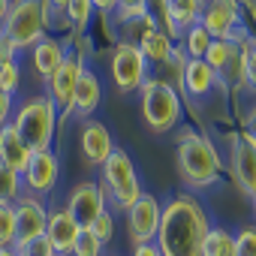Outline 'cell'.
<instances>
[{
  "label": "cell",
  "instance_id": "obj_24",
  "mask_svg": "<svg viewBox=\"0 0 256 256\" xmlns=\"http://www.w3.org/2000/svg\"><path fill=\"white\" fill-rule=\"evenodd\" d=\"M202 256H235V235L229 229H208L202 241Z\"/></svg>",
  "mask_w": 256,
  "mask_h": 256
},
{
  "label": "cell",
  "instance_id": "obj_37",
  "mask_svg": "<svg viewBox=\"0 0 256 256\" xmlns=\"http://www.w3.org/2000/svg\"><path fill=\"white\" fill-rule=\"evenodd\" d=\"M10 112H12V96L6 94V90H0V126L6 124V118H10Z\"/></svg>",
  "mask_w": 256,
  "mask_h": 256
},
{
  "label": "cell",
  "instance_id": "obj_6",
  "mask_svg": "<svg viewBox=\"0 0 256 256\" xmlns=\"http://www.w3.org/2000/svg\"><path fill=\"white\" fill-rule=\"evenodd\" d=\"M102 184L108 187L112 202L118 208H124V211H130L139 202V196H142V187H139V178H136V166H133L130 154L120 151V148H114L106 157V163H102Z\"/></svg>",
  "mask_w": 256,
  "mask_h": 256
},
{
  "label": "cell",
  "instance_id": "obj_5",
  "mask_svg": "<svg viewBox=\"0 0 256 256\" xmlns=\"http://www.w3.org/2000/svg\"><path fill=\"white\" fill-rule=\"evenodd\" d=\"M142 118L148 124V130L163 136L181 120V100L169 82L148 78L142 84Z\"/></svg>",
  "mask_w": 256,
  "mask_h": 256
},
{
  "label": "cell",
  "instance_id": "obj_32",
  "mask_svg": "<svg viewBox=\"0 0 256 256\" xmlns=\"http://www.w3.org/2000/svg\"><path fill=\"white\" fill-rule=\"evenodd\" d=\"M100 253H102V244L94 238L90 229H82L78 232V241H76V247H72L70 256H100Z\"/></svg>",
  "mask_w": 256,
  "mask_h": 256
},
{
  "label": "cell",
  "instance_id": "obj_17",
  "mask_svg": "<svg viewBox=\"0 0 256 256\" xmlns=\"http://www.w3.org/2000/svg\"><path fill=\"white\" fill-rule=\"evenodd\" d=\"M102 100V84H100V76L94 70H82L78 76V84H76V96H72V114L82 118V120H90V114L96 112Z\"/></svg>",
  "mask_w": 256,
  "mask_h": 256
},
{
  "label": "cell",
  "instance_id": "obj_30",
  "mask_svg": "<svg viewBox=\"0 0 256 256\" xmlns=\"http://www.w3.org/2000/svg\"><path fill=\"white\" fill-rule=\"evenodd\" d=\"M229 48H232V42L229 40H211V46H208V52H205V64L217 72L223 64H226V58H229Z\"/></svg>",
  "mask_w": 256,
  "mask_h": 256
},
{
  "label": "cell",
  "instance_id": "obj_41",
  "mask_svg": "<svg viewBox=\"0 0 256 256\" xmlns=\"http://www.w3.org/2000/svg\"><path fill=\"white\" fill-rule=\"evenodd\" d=\"M10 6H12V0H0V24L6 22V16H10Z\"/></svg>",
  "mask_w": 256,
  "mask_h": 256
},
{
  "label": "cell",
  "instance_id": "obj_12",
  "mask_svg": "<svg viewBox=\"0 0 256 256\" xmlns=\"http://www.w3.org/2000/svg\"><path fill=\"white\" fill-rule=\"evenodd\" d=\"M16 208V244H28L40 235H46V223H48V211L42 202L30 199V196H18L12 202ZM12 244V247H16Z\"/></svg>",
  "mask_w": 256,
  "mask_h": 256
},
{
  "label": "cell",
  "instance_id": "obj_31",
  "mask_svg": "<svg viewBox=\"0 0 256 256\" xmlns=\"http://www.w3.org/2000/svg\"><path fill=\"white\" fill-rule=\"evenodd\" d=\"M244 88L256 94V40H244Z\"/></svg>",
  "mask_w": 256,
  "mask_h": 256
},
{
  "label": "cell",
  "instance_id": "obj_35",
  "mask_svg": "<svg viewBox=\"0 0 256 256\" xmlns=\"http://www.w3.org/2000/svg\"><path fill=\"white\" fill-rule=\"evenodd\" d=\"M114 6H118L120 22H130V18H139L148 12V0H114Z\"/></svg>",
  "mask_w": 256,
  "mask_h": 256
},
{
  "label": "cell",
  "instance_id": "obj_18",
  "mask_svg": "<svg viewBox=\"0 0 256 256\" xmlns=\"http://www.w3.org/2000/svg\"><path fill=\"white\" fill-rule=\"evenodd\" d=\"M30 157H34V151H30V148L24 145V139L16 133V126H12V124H4V126H0V163L10 166V169L18 172V175H24Z\"/></svg>",
  "mask_w": 256,
  "mask_h": 256
},
{
  "label": "cell",
  "instance_id": "obj_14",
  "mask_svg": "<svg viewBox=\"0 0 256 256\" xmlns=\"http://www.w3.org/2000/svg\"><path fill=\"white\" fill-rule=\"evenodd\" d=\"M78 223L70 217V211L66 208H58V211H52L48 214V223H46V238H48V244H52V250H54V256H70L72 253V247H76V241H78Z\"/></svg>",
  "mask_w": 256,
  "mask_h": 256
},
{
  "label": "cell",
  "instance_id": "obj_34",
  "mask_svg": "<svg viewBox=\"0 0 256 256\" xmlns=\"http://www.w3.org/2000/svg\"><path fill=\"white\" fill-rule=\"evenodd\" d=\"M235 256H256V226H244L235 235Z\"/></svg>",
  "mask_w": 256,
  "mask_h": 256
},
{
  "label": "cell",
  "instance_id": "obj_25",
  "mask_svg": "<svg viewBox=\"0 0 256 256\" xmlns=\"http://www.w3.org/2000/svg\"><path fill=\"white\" fill-rule=\"evenodd\" d=\"M208 46H211V34L196 22L193 28H187L184 30V54L187 58H196V60H202L205 58V52H208Z\"/></svg>",
  "mask_w": 256,
  "mask_h": 256
},
{
  "label": "cell",
  "instance_id": "obj_3",
  "mask_svg": "<svg viewBox=\"0 0 256 256\" xmlns=\"http://www.w3.org/2000/svg\"><path fill=\"white\" fill-rule=\"evenodd\" d=\"M12 126L34 154L36 151H52V139H54V130H58V108L48 96H34L16 112Z\"/></svg>",
  "mask_w": 256,
  "mask_h": 256
},
{
  "label": "cell",
  "instance_id": "obj_42",
  "mask_svg": "<svg viewBox=\"0 0 256 256\" xmlns=\"http://www.w3.org/2000/svg\"><path fill=\"white\" fill-rule=\"evenodd\" d=\"M48 4H52V6H54L58 12H64V10H66V4H70V0H48Z\"/></svg>",
  "mask_w": 256,
  "mask_h": 256
},
{
  "label": "cell",
  "instance_id": "obj_21",
  "mask_svg": "<svg viewBox=\"0 0 256 256\" xmlns=\"http://www.w3.org/2000/svg\"><path fill=\"white\" fill-rule=\"evenodd\" d=\"M199 10H202L199 0H163V12H166L175 34L193 28L199 22Z\"/></svg>",
  "mask_w": 256,
  "mask_h": 256
},
{
  "label": "cell",
  "instance_id": "obj_8",
  "mask_svg": "<svg viewBox=\"0 0 256 256\" xmlns=\"http://www.w3.org/2000/svg\"><path fill=\"white\" fill-rule=\"evenodd\" d=\"M199 24L211 34V40L235 42V28L241 30V12L235 0H211L199 10Z\"/></svg>",
  "mask_w": 256,
  "mask_h": 256
},
{
  "label": "cell",
  "instance_id": "obj_11",
  "mask_svg": "<svg viewBox=\"0 0 256 256\" xmlns=\"http://www.w3.org/2000/svg\"><path fill=\"white\" fill-rule=\"evenodd\" d=\"M160 202L151 193H142L139 202L126 211V226H130V238L133 244H151L160 226Z\"/></svg>",
  "mask_w": 256,
  "mask_h": 256
},
{
  "label": "cell",
  "instance_id": "obj_39",
  "mask_svg": "<svg viewBox=\"0 0 256 256\" xmlns=\"http://www.w3.org/2000/svg\"><path fill=\"white\" fill-rule=\"evenodd\" d=\"M253 142H256V108H250V114H247V130H244Z\"/></svg>",
  "mask_w": 256,
  "mask_h": 256
},
{
  "label": "cell",
  "instance_id": "obj_44",
  "mask_svg": "<svg viewBox=\"0 0 256 256\" xmlns=\"http://www.w3.org/2000/svg\"><path fill=\"white\" fill-rule=\"evenodd\" d=\"M250 199H253V208H256V187L250 190Z\"/></svg>",
  "mask_w": 256,
  "mask_h": 256
},
{
  "label": "cell",
  "instance_id": "obj_13",
  "mask_svg": "<svg viewBox=\"0 0 256 256\" xmlns=\"http://www.w3.org/2000/svg\"><path fill=\"white\" fill-rule=\"evenodd\" d=\"M70 217L78 223V229H90V223L106 211V193L100 184H90V181H82L72 196H70Z\"/></svg>",
  "mask_w": 256,
  "mask_h": 256
},
{
  "label": "cell",
  "instance_id": "obj_20",
  "mask_svg": "<svg viewBox=\"0 0 256 256\" xmlns=\"http://www.w3.org/2000/svg\"><path fill=\"white\" fill-rule=\"evenodd\" d=\"M64 58H66V48L58 40H52V36H42L34 46V66H36V72L42 78H52L58 72V66L64 64Z\"/></svg>",
  "mask_w": 256,
  "mask_h": 256
},
{
  "label": "cell",
  "instance_id": "obj_29",
  "mask_svg": "<svg viewBox=\"0 0 256 256\" xmlns=\"http://www.w3.org/2000/svg\"><path fill=\"white\" fill-rule=\"evenodd\" d=\"M22 84V70L16 64V58H6V60H0V90H6L10 96L18 90Z\"/></svg>",
  "mask_w": 256,
  "mask_h": 256
},
{
  "label": "cell",
  "instance_id": "obj_36",
  "mask_svg": "<svg viewBox=\"0 0 256 256\" xmlns=\"http://www.w3.org/2000/svg\"><path fill=\"white\" fill-rule=\"evenodd\" d=\"M90 232H94V238H96L100 244H108V241H112V235H114V220H112V214H108V211H102V214L90 223Z\"/></svg>",
  "mask_w": 256,
  "mask_h": 256
},
{
  "label": "cell",
  "instance_id": "obj_4",
  "mask_svg": "<svg viewBox=\"0 0 256 256\" xmlns=\"http://www.w3.org/2000/svg\"><path fill=\"white\" fill-rule=\"evenodd\" d=\"M46 12H48V0H18L10 6V16L0 24V34L6 36V42L16 52L30 48L46 36Z\"/></svg>",
  "mask_w": 256,
  "mask_h": 256
},
{
  "label": "cell",
  "instance_id": "obj_26",
  "mask_svg": "<svg viewBox=\"0 0 256 256\" xmlns=\"http://www.w3.org/2000/svg\"><path fill=\"white\" fill-rule=\"evenodd\" d=\"M22 196V175L0 163V202H16Z\"/></svg>",
  "mask_w": 256,
  "mask_h": 256
},
{
  "label": "cell",
  "instance_id": "obj_23",
  "mask_svg": "<svg viewBox=\"0 0 256 256\" xmlns=\"http://www.w3.org/2000/svg\"><path fill=\"white\" fill-rule=\"evenodd\" d=\"M139 52H142V58H145V60H151V64H166V60L172 58L175 46H172V36H169V34L154 30V34H148V36L142 40Z\"/></svg>",
  "mask_w": 256,
  "mask_h": 256
},
{
  "label": "cell",
  "instance_id": "obj_10",
  "mask_svg": "<svg viewBox=\"0 0 256 256\" xmlns=\"http://www.w3.org/2000/svg\"><path fill=\"white\" fill-rule=\"evenodd\" d=\"M229 166L235 184L250 196L256 187V142L247 133H232L229 136Z\"/></svg>",
  "mask_w": 256,
  "mask_h": 256
},
{
  "label": "cell",
  "instance_id": "obj_7",
  "mask_svg": "<svg viewBox=\"0 0 256 256\" xmlns=\"http://www.w3.org/2000/svg\"><path fill=\"white\" fill-rule=\"evenodd\" d=\"M112 78L118 84V90L130 94L136 88H142L148 82V60L142 58L139 46L133 42H118L112 52Z\"/></svg>",
  "mask_w": 256,
  "mask_h": 256
},
{
  "label": "cell",
  "instance_id": "obj_2",
  "mask_svg": "<svg viewBox=\"0 0 256 256\" xmlns=\"http://www.w3.org/2000/svg\"><path fill=\"white\" fill-rule=\"evenodd\" d=\"M178 172L190 187H208L220 178V157L214 151V145L199 136V133H184L178 142Z\"/></svg>",
  "mask_w": 256,
  "mask_h": 256
},
{
  "label": "cell",
  "instance_id": "obj_1",
  "mask_svg": "<svg viewBox=\"0 0 256 256\" xmlns=\"http://www.w3.org/2000/svg\"><path fill=\"white\" fill-rule=\"evenodd\" d=\"M205 211L190 196H175L160 211V226L154 244L160 256H202V241L208 235Z\"/></svg>",
  "mask_w": 256,
  "mask_h": 256
},
{
  "label": "cell",
  "instance_id": "obj_19",
  "mask_svg": "<svg viewBox=\"0 0 256 256\" xmlns=\"http://www.w3.org/2000/svg\"><path fill=\"white\" fill-rule=\"evenodd\" d=\"M217 82V72L205 64V60H196V58H187L184 70H181V90L193 94V96H205Z\"/></svg>",
  "mask_w": 256,
  "mask_h": 256
},
{
  "label": "cell",
  "instance_id": "obj_43",
  "mask_svg": "<svg viewBox=\"0 0 256 256\" xmlns=\"http://www.w3.org/2000/svg\"><path fill=\"white\" fill-rule=\"evenodd\" d=\"M0 256H16V250L12 247H0Z\"/></svg>",
  "mask_w": 256,
  "mask_h": 256
},
{
  "label": "cell",
  "instance_id": "obj_38",
  "mask_svg": "<svg viewBox=\"0 0 256 256\" xmlns=\"http://www.w3.org/2000/svg\"><path fill=\"white\" fill-rule=\"evenodd\" d=\"M133 256H160V250H157V244H154V241H151V244H136Z\"/></svg>",
  "mask_w": 256,
  "mask_h": 256
},
{
  "label": "cell",
  "instance_id": "obj_16",
  "mask_svg": "<svg viewBox=\"0 0 256 256\" xmlns=\"http://www.w3.org/2000/svg\"><path fill=\"white\" fill-rule=\"evenodd\" d=\"M58 175H60V166L54 151H36L24 169V181L34 193H52L58 184Z\"/></svg>",
  "mask_w": 256,
  "mask_h": 256
},
{
  "label": "cell",
  "instance_id": "obj_45",
  "mask_svg": "<svg viewBox=\"0 0 256 256\" xmlns=\"http://www.w3.org/2000/svg\"><path fill=\"white\" fill-rule=\"evenodd\" d=\"M199 4H211V0H199Z\"/></svg>",
  "mask_w": 256,
  "mask_h": 256
},
{
  "label": "cell",
  "instance_id": "obj_33",
  "mask_svg": "<svg viewBox=\"0 0 256 256\" xmlns=\"http://www.w3.org/2000/svg\"><path fill=\"white\" fill-rule=\"evenodd\" d=\"M12 250H16V256H54V250H52L46 235H40V238H34L28 244H16Z\"/></svg>",
  "mask_w": 256,
  "mask_h": 256
},
{
  "label": "cell",
  "instance_id": "obj_9",
  "mask_svg": "<svg viewBox=\"0 0 256 256\" xmlns=\"http://www.w3.org/2000/svg\"><path fill=\"white\" fill-rule=\"evenodd\" d=\"M84 70V60L76 52H66L64 64L58 66V72L48 78V100L54 102V108H60L64 114H72V96H76V84L78 76Z\"/></svg>",
  "mask_w": 256,
  "mask_h": 256
},
{
  "label": "cell",
  "instance_id": "obj_28",
  "mask_svg": "<svg viewBox=\"0 0 256 256\" xmlns=\"http://www.w3.org/2000/svg\"><path fill=\"white\" fill-rule=\"evenodd\" d=\"M64 16L70 18V24L76 30H82L90 22V16H94V4H90V0H70L66 10H64Z\"/></svg>",
  "mask_w": 256,
  "mask_h": 256
},
{
  "label": "cell",
  "instance_id": "obj_27",
  "mask_svg": "<svg viewBox=\"0 0 256 256\" xmlns=\"http://www.w3.org/2000/svg\"><path fill=\"white\" fill-rule=\"evenodd\" d=\"M16 244V208L12 202H0V247Z\"/></svg>",
  "mask_w": 256,
  "mask_h": 256
},
{
  "label": "cell",
  "instance_id": "obj_22",
  "mask_svg": "<svg viewBox=\"0 0 256 256\" xmlns=\"http://www.w3.org/2000/svg\"><path fill=\"white\" fill-rule=\"evenodd\" d=\"M217 78L226 88H244V42H232L226 64L217 70Z\"/></svg>",
  "mask_w": 256,
  "mask_h": 256
},
{
  "label": "cell",
  "instance_id": "obj_15",
  "mask_svg": "<svg viewBox=\"0 0 256 256\" xmlns=\"http://www.w3.org/2000/svg\"><path fill=\"white\" fill-rule=\"evenodd\" d=\"M78 148H82V157L88 160V166H102L106 157L114 151L112 133L106 130V124H100V120H84L82 136H78Z\"/></svg>",
  "mask_w": 256,
  "mask_h": 256
},
{
  "label": "cell",
  "instance_id": "obj_40",
  "mask_svg": "<svg viewBox=\"0 0 256 256\" xmlns=\"http://www.w3.org/2000/svg\"><path fill=\"white\" fill-rule=\"evenodd\" d=\"M90 4H94V10H102V12L114 10V0H90Z\"/></svg>",
  "mask_w": 256,
  "mask_h": 256
}]
</instances>
